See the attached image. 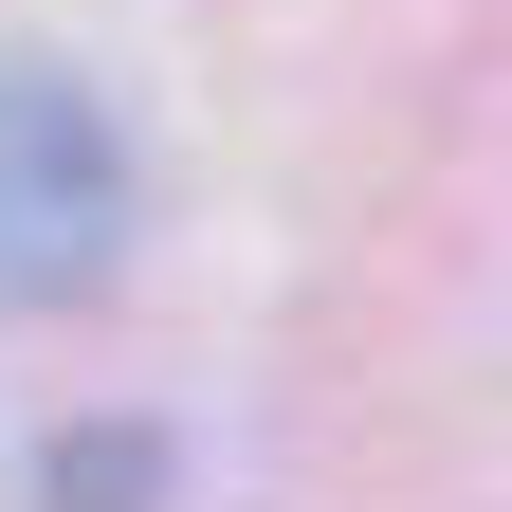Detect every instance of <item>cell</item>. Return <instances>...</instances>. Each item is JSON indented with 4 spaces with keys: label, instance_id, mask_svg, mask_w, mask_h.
Instances as JSON below:
<instances>
[{
    "label": "cell",
    "instance_id": "6da1fadb",
    "mask_svg": "<svg viewBox=\"0 0 512 512\" xmlns=\"http://www.w3.org/2000/svg\"><path fill=\"white\" fill-rule=\"evenodd\" d=\"M128 238V147L74 74H0V293H92Z\"/></svg>",
    "mask_w": 512,
    "mask_h": 512
}]
</instances>
